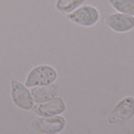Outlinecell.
<instances>
[{
	"label": "cell",
	"mask_w": 134,
	"mask_h": 134,
	"mask_svg": "<svg viewBox=\"0 0 134 134\" xmlns=\"http://www.w3.org/2000/svg\"><path fill=\"white\" fill-rule=\"evenodd\" d=\"M57 79V71L54 67L41 64L33 67L27 74L25 79V86L32 88L36 86H43L53 84Z\"/></svg>",
	"instance_id": "obj_1"
},
{
	"label": "cell",
	"mask_w": 134,
	"mask_h": 134,
	"mask_svg": "<svg viewBox=\"0 0 134 134\" xmlns=\"http://www.w3.org/2000/svg\"><path fill=\"white\" fill-rule=\"evenodd\" d=\"M67 19L80 27H93L100 19V12L95 6L81 5L77 9L67 14Z\"/></svg>",
	"instance_id": "obj_2"
},
{
	"label": "cell",
	"mask_w": 134,
	"mask_h": 134,
	"mask_svg": "<svg viewBox=\"0 0 134 134\" xmlns=\"http://www.w3.org/2000/svg\"><path fill=\"white\" fill-rule=\"evenodd\" d=\"M134 116V97L126 96L119 100L108 116V122L112 125L128 122Z\"/></svg>",
	"instance_id": "obj_3"
},
{
	"label": "cell",
	"mask_w": 134,
	"mask_h": 134,
	"mask_svg": "<svg viewBox=\"0 0 134 134\" xmlns=\"http://www.w3.org/2000/svg\"><path fill=\"white\" fill-rule=\"evenodd\" d=\"M11 99L14 105L22 110L28 111L33 109L34 101L31 92L25 84L13 79L11 81Z\"/></svg>",
	"instance_id": "obj_4"
},
{
	"label": "cell",
	"mask_w": 134,
	"mask_h": 134,
	"mask_svg": "<svg viewBox=\"0 0 134 134\" xmlns=\"http://www.w3.org/2000/svg\"><path fill=\"white\" fill-rule=\"evenodd\" d=\"M106 26L116 33H127L134 29V16L119 12L110 13L105 16Z\"/></svg>",
	"instance_id": "obj_5"
},
{
	"label": "cell",
	"mask_w": 134,
	"mask_h": 134,
	"mask_svg": "<svg viewBox=\"0 0 134 134\" xmlns=\"http://www.w3.org/2000/svg\"><path fill=\"white\" fill-rule=\"evenodd\" d=\"M65 126V119L60 115L49 116V117H40L35 120L32 127L40 133L56 134L59 133Z\"/></svg>",
	"instance_id": "obj_6"
},
{
	"label": "cell",
	"mask_w": 134,
	"mask_h": 134,
	"mask_svg": "<svg viewBox=\"0 0 134 134\" xmlns=\"http://www.w3.org/2000/svg\"><path fill=\"white\" fill-rule=\"evenodd\" d=\"M33 110L40 117H49L60 115L66 110V104L60 97H53L43 103L34 105Z\"/></svg>",
	"instance_id": "obj_7"
},
{
	"label": "cell",
	"mask_w": 134,
	"mask_h": 134,
	"mask_svg": "<svg viewBox=\"0 0 134 134\" xmlns=\"http://www.w3.org/2000/svg\"><path fill=\"white\" fill-rule=\"evenodd\" d=\"M30 92H31V96L34 103L39 104L55 97L57 94V85L53 83L49 85H43V86H36V87H32Z\"/></svg>",
	"instance_id": "obj_8"
},
{
	"label": "cell",
	"mask_w": 134,
	"mask_h": 134,
	"mask_svg": "<svg viewBox=\"0 0 134 134\" xmlns=\"http://www.w3.org/2000/svg\"><path fill=\"white\" fill-rule=\"evenodd\" d=\"M108 3L116 12L134 16V0H108Z\"/></svg>",
	"instance_id": "obj_9"
},
{
	"label": "cell",
	"mask_w": 134,
	"mask_h": 134,
	"mask_svg": "<svg viewBox=\"0 0 134 134\" xmlns=\"http://www.w3.org/2000/svg\"><path fill=\"white\" fill-rule=\"evenodd\" d=\"M86 0H56L55 8L57 11L69 14L73 10L77 9L78 7L83 5Z\"/></svg>",
	"instance_id": "obj_10"
},
{
	"label": "cell",
	"mask_w": 134,
	"mask_h": 134,
	"mask_svg": "<svg viewBox=\"0 0 134 134\" xmlns=\"http://www.w3.org/2000/svg\"><path fill=\"white\" fill-rule=\"evenodd\" d=\"M37 134H45V133H37ZM56 134H58V133H56Z\"/></svg>",
	"instance_id": "obj_11"
}]
</instances>
